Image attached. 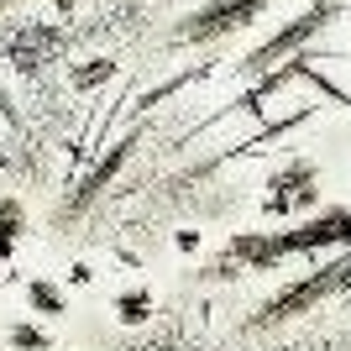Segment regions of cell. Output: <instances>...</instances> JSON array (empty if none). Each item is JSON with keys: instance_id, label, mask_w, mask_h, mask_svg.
<instances>
[{"instance_id": "cell-1", "label": "cell", "mask_w": 351, "mask_h": 351, "mask_svg": "<svg viewBox=\"0 0 351 351\" xmlns=\"http://www.w3.org/2000/svg\"><path fill=\"white\" fill-rule=\"evenodd\" d=\"M336 247H351V205H325L293 226H278V231H236L215 263L226 273H267L289 257H315V252Z\"/></svg>"}, {"instance_id": "cell-2", "label": "cell", "mask_w": 351, "mask_h": 351, "mask_svg": "<svg viewBox=\"0 0 351 351\" xmlns=\"http://www.w3.org/2000/svg\"><path fill=\"white\" fill-rule=\"evenodd\" d=\"M336 293H351V252L346 257H330V263H315L304 278L283 283L273 299H263V309L247 315V330H278V325L304 320L309 309L330 304Z\"/></svg>"}, {"instance_id": "cell-3", "label": "cell", "mask_w": 351, "mask_h": 351, "mask_svg": "<svg viewBox=\"0 0 351 351\" xmlns=\"http://www.w3.org/2000/svg\"><path fill=\"white\" fill-rule=\"evenodd\" d=\"M346 5H351V0H309L304 11L289 16V21H283V27L273 32L263 47H252V53L236 63V69L247 73V79H263V73H273L278 63H289V58H299V53H309V47H315V37H320V32H330L341 16H346Z\"/></svg>"}, {"instance_id": "cell-4", "label": "cell", "mask_w": 351, "mask_h": 351, "mask_svg": "<svg viewBox=\"0 0 351 351\" xmlns=\"http://www.w3.org/2000/svg\"><path fill=\"white\" fill-rule=\"evenodd\" d=\"M278 0H205V5H194L173 21V43L184 47H205V43H220V37H231V32L252 27V21H263Z\"/></svg>"}, {"instance_id": "cell-5", "label": "cell", "mask_w": 351, "mask_h": 351, "mask_svg": "<svg viewBox=\"0 0 351 351\" xmlns=\"http://www.w3.org/2000/svg\"><path fill=\"white\" fill-rule=\"evenodd\" d=\"M309 199H315V162H289L283 173H273L263 210L267 215H304Z\"/></svg>"}, {"instance_id": "cell-6", "label": "cell", "mask_w": 351, "mask_h": 351, "mask_svg": "<svg viewBox=\"0 0 351 351\" xmlns=\"http://www.w3.org/2000/svg\"><path fill=\"white\" fill-rule=\"evenodd\" d=\"M132 142H136V136H126L121 147H110V152H105V162H100V168H95V173L84 178V184H79V189H73V199H69V215H84V210H89V199H95V194H100L105 184H110V178L121 173V162H126Z\"/></svg>"}, {"instance_id": "cell-7", "label": "cell", "mask_w": 351, "mask_h": 351, "mask_svg": "<svg viewBox=\"0 0 351 351\" xmlns=\"http://www.w3.org/2000/svg\"><path fill=\"white\" fill-rule=\"evenodd\" d=\"M21 236H27V210H21V199L0 194V257H11Z\"/></svg>"}, {"instance_id": "cell-8", "label": "cell", "mask_w": 351, "mask_h": 351, "mask_svg": "<svg viewBox=\"0 0 351 351\" xmlns=\"http://www.w3.org/2000/svg\"><path fill=\"white\" fill-rule=\"evenodd\" d=\"M27 299H32V309H37V315H53V320L69 309L63 289H58V283H47V278H32V283H27Z\"/></svg>"}, {"instance_id": "cell-9", "label": "cell", "mask_w": 351, "mask_h": 351, "mask_svg": "<svg viewBox=\"0 0 351 351\" xmlns=\"http://www.w3.org/2000/svg\"><path fill=\"white\" fill-rule=\"evenodd\" d=\"M11 346H16V351H47V346H53V336H47V330H37V325H27V320H16V325H11Z\"/></svg>"}, {"instance_id": "cell-10", "label": "cell", "mask_w": 351, "mask_h": 351, "mask_svg": "<svg viewBox=\"0 0 351 351\" xmlns=\"http://www.w3.org/2000/svg\"><path fill=\"white\" fill-rule=\"evenodd\" d=\"M11 5H21V0H0V11H11Z\"/></svg>"}]
</instances>
